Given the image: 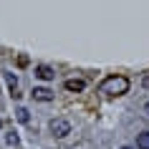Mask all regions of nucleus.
<instances>
[{"instance_id":"1","label":"nucleus","mask_w":149,"mask_h":149,"mask_svg":"<svg viewBox=\"0 0 149 149\" xmlns=\"http://www.w3.org/2000/svg\"><path fill=\"white\" fill-rule=\"evenodd\" d=\"M99 91L106 94V96H124L129 91V79L126 76H109V79L101 81Z\"/></svg>"},{"instance_id":"2","label":"nucleus","mask_w":149,"mask_h":149,"mask_svg":"<svg viewBox=\"0 0 149 149\" xmlns=\"http://www.w3.org/2000/svg\"><path fill=\"white\" fill-rule=\"evenodd\" d=\"M51 132H53L56 139L68 136L71 134V121H66V119H53V121H51Z\"/></svg>"},{"instance_id":"3","label":"nucleus","mask_w":149,"mask_h":149,"mask_svg":"<svg viewBox=\"0 0 149 149\" xmlns=\"http://www.w3.org/2000/svg\"><path fill=\"white\" fill-rule=\"evenodd\" d=\"M31 96H33V101H53V91L46 86H36L31 91Z\"/></svg>"},{"instance_id":"4","label":"nucleus","mask_w":149,"mask_h":149,"mask_svg":"<svg viewBox=\"0 0 149 149\" xmlns=\"http://www.w3.org/2000/svg\"><path fill=\"white\" fill-rule=\"evenodd\" d=\"M56 76V71L51 68V66H46V63H38L36 66V79H40V81H51Z\"/></svg>"},{"instance_id":"5","label":"nucleus","mask_w":149,"mask_h":149,"mask_svg":"<svg viewBox=\"0 0 149 149\" xmlns=\"http://www.w3.org/2000/svg\"><path fill=\"white\" fill-rule=\"evenodd\" d=\"M63 88H66V91H73V94H79V91L86 88V81H84V79H66V81H63Z\"/></svg>"},{"instance_id":"6","label":"nucleus","mask_w":149,"mask_h":149,"mask_svg":"<svg viewBox=\"0 0 149 149\" xmlns=\"http://www.w3.org/2000/svg\"><path fill=\"white\" fill-rule=\"evenodd\" d=\"M3 76H5V81H8L10 96H13V99H20V94H18V76H15V73H10V71H5Z\"/></svg>"},{"instance_id":"7","label":"nucleus","mask_w":149,"mask_h":149,"mask_svg":"<svg viewBox=\"0 0 149 149\" xmlns=\"http://www.w3.org/2000/svg\"><path fill=\"white\" fill-rule=\"evenodd\" d=\"M136 147L139 149H149V132H141L136 136Z\"/></svg>"},{"instance_id":"8","label":"nucleus","mask_w":149,"mask_h":149,"mask_svg":"<svg viewBox=\"0 0 149 149\" xmlns=\"http://www.w3.org/2000/svg\"><path fill=\"white\" fill-rule=\"evenodd\" d=\"M15 116H18V121H20V124H28V121H31V114H28V109H23V106L15 111Z\"/></svg>"},{"instance_id":"9","label":"nucleus","mask_w":149,"mask_h":149,"mask_svg":"<svg viewBox=\"0 0 149 149\" xmlns=\"http://www.w3.org/2000/svg\"><path fill=\"white\" fill-rule=\"evenodd\" d=\"M18 141H20V139H18L15 132H8V134H5V144H8V147H18Z\"/></svg>"},{"instance_id":"10","label":"nucleus","mask_w":149,"mask_h":149,"mask_svg":"<svg viewBox=\"0 0 149 149\" xmlns=\"http://www.w3.org/2000/svg\"><path fill=\"white\" fill-rule=\"evenodd\" d=\"M141 84H144V88H149V73H144V79H141Z\"/></svg>"},{"instance_id":"11","label":"nucleus","mask_w":149,"mask_h":149,"mask_svg":"<svg viewBox=\"0 0 149 149\" xmlns=\"http://www.w3.org/2000/svg\"><path fill=\"white\" fill-rule=\"evenodd\" d=\"M144 111H147V114H149V101H147V106H144Z\"/></svg>"},{"instance_id":"12","label":"nucleus","mask_w":149,"mask_h":149,"mask_svg":"<svg viewBox=\"0 0 149 149\" xmlns=\"http://www.w3.org/2000/svg\"><path fill=\"white\" fill-rule=\"evenodd\" d=\"M121 149H132V147H121Z\"/></svg>"},{"instance_id":"13","label":"nucleus","mask_w":149,"mask_h":149,"mask_svg":"<svg viewBox=\"0 0 149 149\" xmlns=\"http://www.w3.org/2000/svg\"><path fill=\"white\" fill-rule=\"evenodd\" d=\"M0 126H3V119H0Z\"/></svg>"}]
</instances>
